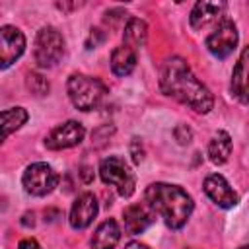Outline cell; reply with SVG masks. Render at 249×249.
I'll return each mask as SVG.
<instances>
[{"mask_svg": "<svg viewBox=\"0 0 249 249\" xmlns=\"http://www.w3.org/2000/svg\"><path fill=\"white\" fill-rule=\"evenodd\" d=\"M146 37H148L146 23L142 19H138V18H130L126 21V25H124V31H123V41H124L123 45H126V47L136 51L138 47H142L146 43Z\"/></svg>", "mask_w": 249, "mask_h": 249, "instance_id": "cell-19", "label": "cell"}, {"mask_svg": "<svg viewBox=\"0 0 249 249\" xmlns=\"http://www.w3.org/2000/svg\"><path fill=\"white\" fill-rule=\"evenodd\" d=\"M204 193L210 196L212 202H216L218 206L222 208H231L237 204V195L235 191L230 187V183L218 175V173H212L204 179Z\"/></svg>", "mask_w": 249, "mask_h": 249, "instance_id": "cell-11", "label": "cell"}, {"mask_svg": "<svg viewBox=\"0 0 249 249\" xmlns=\"http://www.w3.org/2000/svg\"><path fill=\"white\" fill-rule=\"evenodd\" d=\"M99 175L105 185L117 189V193L128 198L136 189V175L121 156H109L99 163Z\"/></svg>", "mask_w": 249, "mask_h": 249, "instance_id": "cell-4", "label": "cell"}, {"mask_svg": "<svg viewBox=\"0 0 249 249\" xmlns=\"http://www.w3.org/2000/svg\"><path fill=\"white\" fill-rule=\"evenodd\" d=\"M146 204L154 214H160L171 230H179L189 220L195 204L193 198L177 185L152 183L144 193Z\"/></svg>", "mask_w": 249, "mask_h": 249, "instance_id": "cell-2", "label": "cell"}, {"mask_svg": "<svg viewBox=\"0 0 249 249\" xmlns=\"http://www.w3.org/2000/svg\"><path fill=\"white\" fill-rule=\"evenodd\" d=\"M230 154H231V138L226 130H218L208 144V158L212 163L222 165L228 161Z\"/></svg>", "mask_w": 249, "mask_h": 249, "instance_id": "cell-17", "label": "cell"}, {"mask_svg": "<svg viewBox=\"0 0 249 249\" xmlns=\"http://www.w3.org/2000/svg\"><path fill=\"white\" fill-rule=\"evenodd\" d=\"M160 89L167 97L177 99L196 113H208L214 105V97L208 88L193 74L181 56H171L165 60L160 74Z\"/></svg>", "mask_w": 249, "mask_h": 249, "instance_id": "cell-1", "label": "cell"}, {"mask_svg": "<svg viewBox=\"0 0 249 249\" xmlns=\"http://www.w3.org/2000/svg\"><path fill=\"white\" fill-rule=\"evenodd\" d=\"M64 53V39L54 27H43L39 29L35 37L33 56L39 68H51L54 66Z\"/></svg>", "mask_w": 249, "mask_h": 249, "instance_id": "cell-5", "label": "cell"}, {"mask_svg": "<svg viewBox=\"0 0 249 249\" xmlns=\"http://www.w3.org/2000/svg\"><path fill=\"white\" fill-rule=\"evenodd\" d=\"M89 171H91V169H89V167H88V165H84V167H82V179H84V181H86V183H89V181H91V179H93V175H91V173H89Z\"/></svg>", "mask_w": 249, "mask_h": 249, "instance_id": "cell-24", "label": "cell"}, {"mask_svg": "<svg viewBox=\"0 0 249 249\" xmlns=\"http://www.w3.org/2000/svg\"><path fill=\"white\" fill-rule=\"evenodd\" d=\"M247 54L249 51L243 49L231 74V91L241 103H247Z\"/></svg>", "mask_w": 249, "mask_h": 249, "instance_id": "cell-18", "label": "cell"}, {"mask_svg": "<svg viewBox=\"0 0 249 249\" xmlns=\"http://www.w3.org/2000/svg\"><path fill=\"white\" fill-rule=\"evenodd\" d=\"M97 210H99V206H97L95 195L93 193H84L74 200V204L70 208L68 222L74 230H84L93 222V218L97 216Z\"/></svg>", "mask_w": 249, "mask_h": 249, "instance_id": "cell-10", "label": "cell"}, {"mask_svg": "<svg viewBox=\"0 0 249 249\" xmlns=\"http://www.w3.org/2000/svg\"><path fill=\"white\" fill-rule=\"evenodd\" d=\"M21 183H23V189L29 195H33V196H45V195H49L58 185V175H56V171L49 163L37 161V163H31L23 171Z\"/></svg>", "mask_w": 249, "mask_h": 249, "instance_id": "cell-6", "label": "cell"}, {"mask_svg": "<svg viewBox=\"0 0 249 249\" xmlns=\"http://www.w3.org/2000/svg\"><path fill=\"white\" fill-rule=\"evenodd\" d=\"M66 89L72 105L80 111H93L101 105L103 97L107 95V86L99 78L86 74H72L68 78Z\"/></svg>", "mask_w": 249, "mask_h": 249, "instance_id": "cell-3", "label": "cell"}, {"mask_svg": "<svg viewBox=\"0 0 249 249\" xmlns=\"http://www.w3.org/2000/svg\"><path fill=\"white\" fill-rule=\"evenodd\" d=\"M138 144H140V140H138V138H134V140H132V144H130V154H132L134 163H140V161H142V158H144V152H142V148L138 150Z\"/></svg>", "mask_w": 249, "mask_h": 249, "instance_id": "cell-22", "label": "cell"}, {"mask_svg": "<svg viewBox=\"0 0 249 249\" xmlns=\"http://www.w3.org/2000/svg\"><path fill=\"white\" fill-rule=\"evenodd\" d=\"M18 249H41V247H39V243H37L35 239L27 237V239H21V241H19Z\"/></svg>", "mask_w": 249, "mask_h": 249, "instance_id": "cell-23", "label": "cell"}, {"mask_svg": "<svg viewBox=\"0 0 249 249\" xmlns=\"http://www.w3.org/2000/svg\"><path fill=\"white\" fill-rule=\"evenodd\" d=\"M25 51V37L14 25L0 27V70L12 66Z\"/></svg>", "mask_w": 249, "mask_h": 249, "instance_id": "cell-8", "label": "cell"}, {"mask_svg": "<svg viewBox=\"0 0 249 249\" xmlns=\"http://www.w3.org/2000/svg\"><path fill=\"white\" fill-rule=\"evenodd\" d=\"M27 111L23 107H12L0 113V144L12 134L16 132L21 124H25L27 121Z\"/></svg>", "mask_w": 249, "mask_h": 249, "instance_id": "cell-16", "label": "cell"}, {"mask_svg": "<svg viewBox=\"0 0 249 249\" xmlns=\"http://www.w3.org/2000/svg\"><path fill=\"white\" fill-rule=\"evenodd\" d=\"M173 134H175V138L179 140V144H189V142L193 140V132H191V128H189L187 124H179V126L173 130Z\"/></svg>", "mask_w": 249, "mask_h": 249, "instance_id": "cell-21", "label": "cell"}, {"mask_svg": "<svg viewBox=\"0 0 249 249\" xmlns=\"http://www.w3.org/2000/svg\"><path fill=\"white\" fill-rule=\"evenodd\" d=\"M224 12V4L222 2H196L193 12H191V27L193 29H204L206 25L218 21Z\"/></svg>", "mask_w": 249, "mask_h": 249, "instance_id": "cell-13", "label": "cell"}, {"mask_svg": "<svg viewBox=\"0 0 249 249\" xmlns=\"http://www.w3.org/2000/svg\"><path fill=\"white\" fill-rule=\"evenodd\" d=\"M124 249H148V247L144 243H140V241H130V243L124 245Z\"/></svg>", "mask_w": 249, "mask_h": 249, "instance_id": "cell-26", "label": "cell"}, {"mask_svg": "<svg viewBox=\"0 0 249 249\" xmlns=\"http://www.w3.org/2000/svg\"><path fill=\"white\" fill-rule=\"evenodd\" d=\"M84 126L78 121H66L58 126H54L47 138H45V146L49 150H66L72 146H78L84 140Z\"/></svg>", "mask_w": 249, "mask_h": 249, "instance_id": "cell-9", "label": "cell"}, {"mask_svg": "<svg viewBox=\"0 0 249 249\" xmlns=\"http://www.w3.org/2000/svg\"><path fill=\"white\" fill-rule=\"evenodd\" d=\"M136 66V51L121 45L111 53V70L117 76H128Z\"/></svg>", "mask_w": 249, "mask_h": 249, "instance_id": "cell-15", "label": "cell"}, {"mask_svg": "<svg viewBox=\"0 0 249 249\" xmlns=\"http://www.w3.org/2000/svg\"><path fill=\"white\" fill-rule=\"evenodd\" d=\"M239 249H247V247H245V245H243V247H239Z\"/></svg>", "mask_w": 249, "mask_h": 249, "instance_id": "cell-27", "label": "cell"}, {"mask_svg": "<svg viewBox=\"0 0 249 249\" xmlns=\"http://www.w3.org/2000/svg\"><path fill=\"white\" fill-rule=\"evenodd\" d=\"M25 82H27V89L31 93H35V95H45L49 91V82L41 74H35V72L27 74V80Z\"/></svg>", "mask_w": 249, "mask_h": 249, "instance_id": "cell-20", "label": "cell"}, {"mask_svg": "<svg viewBox=\"0 0 249 249\" xmlns=\"http://www.w3.org/2000/svg\"><path fill=\"white\" fill-rule=\"evenodd\" d=\"M119 239H121V228L113 218H109L101 222L95 233L91 235V249H115Z\"/></svg>", "mask_w": 249, "mask_h": 249, "instance_id": "cell-14", "label": "cell"}, {"mask_svg": "<svg viewBox=\"0 0 249 249\" xmlns=\"http://www.w3.org/2000/svg\"><path fill=\"white\" fill-rule=\"evenodd\" d=\"M237 39H239V35H237L235 23L228 18H222L220 23L216 25V29L206 37V47L214 56L226 58L235 51Z\"/></svg>", "mask_w": 249, "mask_h": 249, "instance_id": "cell-7", "label": "cell"}, {"mask_svg": "<svg viewBox=\"0 0 249 249\" xmlns=\"http://www.w3.org/2000/svg\"><path fill=\"white\" fill-rule=\"evenodd\" d=\"M82 6V2H78V4H64V2H58L56 4V8H60V10H74V8H80Z\"/></svg>", "mask_w": 249, "mask_h": 249, "instance_id": "cell-25", "label": "cell"}, {"mask_svg": "<svg viewBox=\"0 0 249 249\" xmlns=\"http://www.w3.org/2000/svg\"><path fill=\"white\" fill-rule=\"evenodd\" d=\"M156 214L150 210V206L144 204H130L123 210V222H124V230L128 233H142L152 222H154Z\"/></svg>", "mask_w": 249, "mask_h": 249, "instance_id": "cell-12", "label": "cell"}]
</instances>
